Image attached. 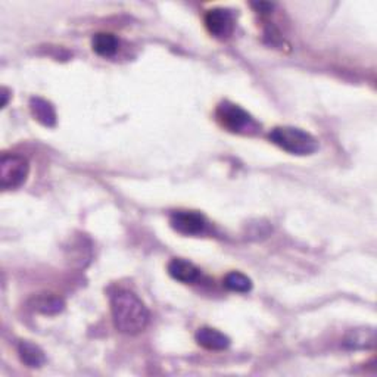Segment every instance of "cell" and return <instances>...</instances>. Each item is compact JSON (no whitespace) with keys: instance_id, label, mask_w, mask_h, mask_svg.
I'll return each mask as SVG.
<instances>
[{"instance_id":"obj_7","label":"cell","mask_w":377,"mask_h":377,"mask_svg":"<svg viewBox=\"0 0 377 377\" xmlns=\"http://www.w3.org/2000/svg\"><path fill=\"white\" fill-rule=\"evenodd\" d=\"M168 274L177 282L193 283L199 279L201 271L195 264H192V262L181 258H174L168 264Z\"/></svg>"},{"instance_id":"obj_12","label":"cell","mask_w":377,"mask_h":377,"mask_svg":"<svg viewBox=\"0 0 377 377\" xmlns=\"http://www.w3.org/2000/svg\"><path fill=\"white\" fill-rule=\"evenodd\" d=\"M118 40L113 34L109 33H98L91 39V48L100 56H112L118 50Z\"/></svg>"},{"instance_id":"obj_1","label":"cell","mask_w":377,"mask_h":377,"mask_svg":"<svg viewBox=\"0 0 377 377\" xmlns=\"http://www.w3.org/2000/svg\"><path fill=\"white\" fill-rule=\"evenodd\" d=\"M113 326L125 335H137L149 324V311L146 305L129 291L117 292L111 300Z\"/></svg>"},{"instance_id":"obj_8","label":"cell","mask_w":377,"mask_h":377,"mask_svg":"<svg viewBox=\"0 0 377 377\" xmlns=\"http://www.w3.org/2000/svg\"><path fill=\"white\" fill-rule=\"evenodd\" d=\"M195 338L201 347L211 349V351H223V349L228 348V345H230V338L219 332V330L211 329V327L199 329Z\"/></svg>"},{"instance_id":"obj_10","label":"cell","mask_w":377,"mask_h":377,"mask_svg":"<svg viewBox=\"0 0 377 377\" xmlns=\"http://www.w3.org/2000/svg\"><path fill=\"white\" fill-rule=\"evenodd\" d=\"M31 306L34 311L46 314V315H53V314H59L64 310L65 302L62 298H59V296L43 293V295H37L36 298H33Z\"/></svg>"},{"instance_id":"obj_6","label":"cell","mask_w":377,"mask_h":377,"mask_svg":"<svg viewBox=\"0 0 377 377\" xmlns=\"http://www.w3.org/2000/svg\"><path fill=\"white\" fill-rule=\"evenodd\" d=\"M205 26L217 39H227L235 30V18L228 9L214 8L205 15Z\"/></svg>"},{"instance_id":"obj_11","label":"cell","mask_w":377,"mask_h":377,"mask_svg":"<svg viewBox=\"0 0 377 377\" xmlns=\"http://www.w3.org/2000/svg\"><path fill=\"white\" fill-rule=\"evenodd\" d=\"M30 109L34 118L46 125V127H53L56 124V112L50 102L42 98H33L30 100Z\"/></svg>"},{"instance_id":"obj_4","label":"cell","mask_w":377,"mask_h":377,"mask_svg":"<svg viewBox=\"0 0 377 377\" xmlns=\"http://www.w3.org/2000/svg\"><path fill=\"white\" fill-rule=\"evenodd\" d=\"M28 173L30 164L24 156L5 154L0 159V186L3 190H14L24 185Z\"/></svg>"},{"instance_id":"obj_15","label":"cell","mask_w":377,"mask_h":377,"mask_svg":"<svg viewBox=\"0 0 377 377\" xmlns=\"http://www.w3.org/2000/svg\"><path fill=\"white\" fill-rule=\"evenodd\" d=\"M252 6L259 10V12H270V10L274 8V5L267 3V2H259V3H252Z\"/></svg>"},{"instance_id":"obj_2","label":"cell","mask_w":377,"mask_h":377,"mask_svg":"<svg viewBox=\"0 0 377 377\" xmlns=\"http://www.w3.org/2000/svg\"><path fill=\"white\" fill-rule=\"evenodd\" d=\"M268 137L280 149L292 155H311L318 149L315 137L296 127H276Z\"/></svg>"},{"instance_id":"obj_14","label":"cell","mask_w":377,"mask_h":377,"mask_svg":"<svg viewBox=\"0 0 377 377\" xmlns=\"http://www.w3.org/2000/svg\"><path fill=\"white\" fill-rule=\"evenodd\" d=\"M224 286L232 292L248 293L250 292V289H252V282H250V279L246 277L245 274L233 271V273H228L226 276Z\"/></svg>"},{"instance_id":"obj_16","label":"cell","mask_w":377,"mask_h":377,"mask_svg":"<svg viewBox=\"0 0 377 377\" xmlns=\"http://www.w3.org/2000/svg\"><path fill=\"white\" fill-rule=\"evenodd\" d=\"M6 102H8V90L3 89V107H6Z\"/></svg>"},{"instance_id":"obj_5","label":"cell","mask_w":377,"mask_h":377,"mask_svg":"<svg viewBox=\"0 0 377 377\" xmlns=\"http://www.w3.org/2000/svg\"><path fill=\"white\" fill-rule=\"evenodd\" d=\"M171 227L185 236H199L207 230V220L199 212L176 211L169 219Z\"/></svg>"},{"instance_id":"obj_9","label":"cell","mask_w":377,"mask_h":377,"mask_svg":"<svg viewBox=\"0 0 377 377\" xmlns=\"http://www.w3.org/2000/svg\"><path fill=\"white\" fill-rule=\"evenodd\" d=\"M344 345L348 349H371L376 345V332L371 327H361L351 330L347 335Z\"/></svg>"},{"instance_id":"obj_13","label":"cell","mask_w":377,"mask_h":377,"mask_svg":"<svg viewBox=\"0 0 377 377\" xmlns=\"http://www.w3.org/2000/svg\"><path fill=\"white\" fill-rule=\"evenodd\" d=\"M18 353L21 361L27 364L28 367H40L46 361L44 352L37 345H34L27 340L21 342L18 347Z\"/></svg>"},{"instance_id":"obj_3","label":"cell","mask_w":377,"mask_h":377,"mask_svg":"<svg viewBox=\"0 0 377 377\" xmlns=\"http://www.w3.org/2000/svg\"><path fill=\"white\" fill-rule=\"evenodd\" d=\"M215 116L219 122L228 131L248 134L258 130L257 121L245 109L232 104V102H221L217 108Z\"/></svg>"}]
</instances>
